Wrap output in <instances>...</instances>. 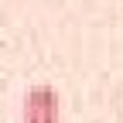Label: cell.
I'll return each instance as SVG.
<instances>
[{
    "label": "cell",
    "mask_w": 123,
    "mask_h": 123,
    "mask_svg": "<svg viewBox=\"0 0 123 123\" xmlns=\"http://www.w3.org/2000/svg\"><path fill=\"white\" fill-rule=\"evenodd\" d=\"M24 123H58V92L48 82H38L24 92V106H21Z\"/></svg>",
    "instance_id": "cell-1"
}]
</instances>
